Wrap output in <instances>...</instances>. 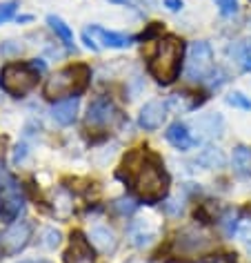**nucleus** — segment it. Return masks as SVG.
<instances>
[{
  "label": "nucleus",
  "mask_w": 251,
  "mask_h": 263,
  "mask_svg": "<svg viewBox=\"0 0 251 263\" xmlns=\"http://www.w3.org/2000/svg\"><path fill=\"white\" fill-rule=\"evenodd\" d=\"M122 121V114L116 109V105L109 98H96L89 105L87 111V125L94 129H107V127H116Z\"/></svg>",
  "instance_id": "nucleus-8"
},
{
  "label": "nucleus",
  "mask_w": 251,
  "mask_h": 263,
  "mask_svg": "<svg viewBox=\"0 0 251 263\" xmlns=\"http://www.w3.org/2000/svg\"><path fill=\"white\" fill-rule=\"evenodd\" d=\"M231 165L238 176H251V147H236L231 154Z\"/></svg>",
  "instance_id": "nucleus-17"
},
{
  "label": "nucleus",
  "mask_w": 251,
  "mask_h": 263,
  "mask_svg": "<svg viewBox=\"0 0 251 263\" xmlns=\"http://www.w3.org/2000/svg\"><path fill=\"white\" fill-rule=\"evenodd\" d=\"M29 156V147H27V143H18V145L14 147V163L18 165V163H23L25 159Z\"/></svg>",
  "instance_id": "nucleus-29"
},
{
  "label": "nucleus",
  "mask_w": 251,
  "mask_h": 263,
  "mask_svg": "<svg viewBox=\"0 0 251 263\" xmlns=\"http://www.w3.org/2000/svg\"><path fill=\"white\" fill-rule=\"evenodd\" d=\"M240 61L244 65V69L251 71V43L244 45V49H242V54H240Z\"/></svg>",
  "instance_id": "nucleus-32"
},
{
  "label": "nucleus",
  "mask_w": 251,
  "mask_h": 263,
  "mask_svg": "<svg viewBox=\"0 0 251 263\" xmlns=\"http://www.w3.org/2000/svg\"><path fill=\"white\" fill-rule=\"evenodd\" d=\"M196 125L204 132V134H209V136H220L222 134V118L218 114H209V116L198 118Z\"/></svg>",
  "instance_id": "nucleus-20"
},
{
  "label": "nucleus",
  "mask_w": 251,
  "mask_h": 263,
  "mask_svg": "<svg viewBox=\"0 0 251 263\" xmlns=\"http://www.w3.org/2000/svg\"><path fill=\"white\" fill-rule=\"evenodd\" d=\"M220 228H222L224 236H234L238 232V212L227 210V212L222 214V219H220Z\"/></svg>",
  "instance_id": "nucleus-22"
},
{
  "label": "nucleus",
  "mask_w": 251,
  "mask_h": 263,
  "mask_svg": "<svg viewBox=\"0 0 251 263\" xmlns=\"http://www.w3.org/2000/svg\"><path fill=\"white\" fill-rule=\"evenodd\" d=\"M20 210H23V196L18 192L16 183L9 181L7 185H5L3 199H0V219L7 223H14L16 216L20 214Z\"/></svg>",
  "instance_id": "nucleus-11"
},
{
  "label": "nucleus",
  "mask_w": 251,
  "mask_h": 263,
  "mask_svg": "<svg viewBox=\"0 0 251 263\" xmlns=\"http://www.w3.org/2000/svg\"><path fill=\"white\" fill-rule=\"evenodd\" d=\"M216 5L220 7L224 16H234L238 11V0H216Z\"/></svg>",
  "instance_id": "nucleus-28"
},
{
  "label": "nucleus",
  "mask_w": 251,
  "mask_h": 263,
  "mask_svg": "<svg viewBox=\"0 0 251 263\" xmlns=\"http://www.w3.org/2000/svg\"><path fill=\"white\" fill-rule=\"evenodd\" d=\"M174 248L182 259H200L216 250V239L202 228H187L176 236Z\"/></svg>",
  "instance_id": "nucleus-5"
},
{
  "label": "nucleus",
  "mask_w": 251,
  "mask_h": 263,
  "mask_svg": "<svg viewBox=\"0 0 251 263\" xmlns=\"http://www.w3.org/2000/svg\"><path fill=\"white\" fill-rule=\"evenodd\" d=\"M82 43L87 45L89 49H100V47H109V49H124L134 43L131 36L118 34V31H107L98 25H91L82 31Z\"/></svg>",
  "instance_id": "nucleus-7"
},
{
  "label": "nucleus",
  "mask_w": 251,
  "mask_h": 263,
  "mask_svg": "<svg viewBox=\"0 0 251 263\" xmlns=\"http://www.w3.org/2000/svg\"><path fill=\"white\" fill-rule=\"evenodd\" d=\"M47 25L51 27V31H54V34L62 41L65 47H67V49H74V31H71V27L62 21V18H58V16H47Z\"/></svg>",
  "instance_id": "nucleus-18"
},
{
  "label": "nucleus",
  "mask_w": 251,
  "mask_h": 263,
  "mask_svg": "<svg viewBox=\"0 0 251 263\" xmlns=\"http://www.w3.org/2000/svg\"><path fill=\"white\" fill-rule=\"evenodd\" d=\"M216 65H214V51H211L209 43L204 41H196L191 43L189 47V54H187V78L189 81H196V83H202L211 78L216 74Z\"/></svg>",
  "instance_id": "nucleus-6"
},
{
  "label": "nucleus",
  "mask_w": 251,
  "mask_h": 263,
  "mask_svg": "<svg viewBox=\"0 0 251 263\" xmlns=\"http://www.w3.org/2000/svg\"><path fill=\"white\" fill-rule=\"evenodd\" d=\"M167 118V103L162 101H149L142 105L140 114H138V125L147 132L158 129Z\"/></svg>",
  "instance_id": "nucleus-10"
},
{
  "label": "nucleus",
  "mask_w": 251,
  "mask_h": 263,
  "mask_svg": "<svg viewBox=\"0 0 251 263\" xmlns=\"http://www.w3.org/2000/svg\"><path fill=\"white\" fill-rule=\"evenodd\" d=\"M0 54L3 56H18V54H23V45L20 43H16V41H5L3 45H0Z\"/></svg>",
  "instance_id": "nucleus-27"
},
{
  "label": "nucleus",
  "mask_w": 251,
  "mask_h": 263,
  "mask_svg": "<svg viewBox=\"0 0 251 263\" xmlns=\"http://www.w3.org/2000/svg\"><path fill=\"white\" fill-rule=\"evenodd\" d=\"M111 208H114L120 216H129V214H134V212H136V208H138V205H136V203L131 201V199H127V196H122V199H116L114 203H111Z\"/></svg>",
  "instance_id": "nucleus-24"
},
{
  "label": "nucleus",
  "mask_w": 251,
  "mask_h": 263,
  "mask_svg": "<svg viewBox=\"0 0 251 263\" xmlns=\"http://www.w3.org/2000/svg\"><path fill=\"white\" fill-rule=\"evenodd\" d=\"M129 236L136 248H149L158 239V228L151 223V219H138L131 223Z\"/></svg>",
  "instance_id": "nucleus-12"
},
{
  "label": "nucleus",
  "mask_w": 251,
  "mask_h": 263,
  "mask_svg": "<svg viewBox=\"0 0 251 263\" xmlns=\"http://www.w3.org/2000/svg\"><path fill=\"white\" fill-rule=\"evenodd\" d=\"M38 76H40V71L34 69L31 63H7L0 71V87L9 96L20 98L36 87Z\"/></svg>",
  "instance_id": "nucleus-4"
},
{
  "label": "nucleus",
  "mask_w": 251,
  "mask_h": 263,
  "mask_svg": "<svg viewBox=\"0 0 251 263\" xmlns=\"http://www.w3.org/2000/svg\"><path fill=\"white\" fill-rule=\"evenodd\" d=\"M164 210H167L169 214H180V212H182V203H180V199H171V201H167V203H164Z\"/></svg>",
  "instance_id": "nucleus-30"
},
{
  "label": "nucleus",
  "mask_w": 251,
  "mask_h": 263,
  "mask_svg": "<svg viewBox=\"0 0 251 263\" xmlns=\"http://www.w3.org/2000/svg\"><path fill=\"white\" fill-rule=\"evenodd\" d=\"M204 170H220L224 167V163H227V156L222 154V149L220 147H214V145H207L202 149L200 154H198V159H196Z\"/></svg>",
  "instance_id": "nucleus-16"
},
{
  "label": "nucleus",
  "mask_w": 251,
  "mask_h": 263,
  "mask_svg": "<svg viewBox=\"0 0 251 263\" xmlns=\"http://www.w3.org/2000/svg\"><path fill=\"white\" fill-rule=\"evenodd\" d=\"M54 210H56L58 216H62V219H67V216L71 214V210H74L71 196L65 192V190H60V192L56 194V199H54Z\"/></svg>",
  "instance_id": "nucleus-21"
},
{
  "label": "nucleus",
  "mask_w": 251,
  "mask_h": 263,
  "mask_svg": "<svg viewBox=\"0 0 251 263\" xmlns=\"http://www.w3.org/2000/svg\"><path fill=\"white\" fill-rule=\"evenodd\" d=\"M169 263H209L207 259H182V256H178V261H169Z\"/></svg>",
  "instance_id": "nucleus-34"
},
{
  "label": "nucleus",
  "mask_w": 251,
  "mask_h": 263,
  "mask_svg": "<svg viewBox=\"0 0 251 263\" xmlns=\"http://www.w3.org/2000/svg\"><path fill=\"white\" fill-rule=\"evenodd\" d=\"M18 11V0H7V3H0V25L11 21Z\"/></svg>",
  "instance_id": "nucleus-25"
},
{
  "label": "nucleus",
  "mask_w": 251,
  "mask_h": 263,
  "mask_svg": "<svg viewBox=\"0 0 251 263\" xmlns=\"http://www.w3.org/2000/svg\"><path fill=\"white\" fill-rule=\"evenodd\" d=\"M78 256H91V243H89V239H85L80 232H74L71 234V248H69V252L65 254V259H67V263H71L74 259H78Z\"/></svg>",
  "instance_id": "nucleus-19"
},
{
  "label": "nucleus",
  "mask_w": 251,
  "mask_h": 263,
  "mask_svg": "<svg viewBox=\"0 0 251 263\" xmlns=\"http://www.w3.org/2000/svg\"><path fill=\"white\" fill-rule=\"evenodd\" d=\"M182 65V41L176 36H167L158 41L156 51L149 58V74L160 85H171L180 74Z\"/></svg>",
  "instance_id": "nucleus-2"
},
{
  "label": "nucleus",
  "mask_w": 251,
  "mask_h": 263,
  "mask_svg": "<svg viewBox=\"0 0 251 263\" xmlns=\"http://www.w3.org/2000/svg\"><path fill=\"white\" fill-rule=\"evenodd\" d=\"M227 103L231 107H238V109H251V101L242 94V91H231L227 96Z\"/></svg>",
  "instance_id": "nucleus-26"
},
{
  "label": "nucleus",
  "mask_w": 251,
  "mask_h": 263,
  "mask_svg": "<svg viewBox=\"0 0 251 263\" xmlns=\"http://www.w3.org/2000/svg\"><path fill=\"white\" fill-rule=\"evenodd\" d=\"M89 243L94 246L100 254H111L118 248L116 232L109 226H94L89 232Z\"/></svg>",
  "instance_id": "nucleus-13"
},
{
  "label": "nucleus",
  "mask_w": 251,
  "mask_h": 263,
  "mask_svg": "<svg viewBox=\"0 0 251 263\" xmlns=\"http://www.w3.org/2000/svg\"><path fill=\"white\" fill-rule=\"evenodd\" d=\"M20 263H49V261H20Z\"/></svg>",
  "instance_id": "nucleus-38"
},
{
  "label": "nucleus",
  "mask_w": 251,
  "mask_h": 263,
  "mask_svg": "<svg viewBox=\"0 0 251 263\" xmlns=\"http://www.w3.org/2000/svg\"><path fill=\"white\" fill-rule=\"evenodd\" d=\"M124 170H127L124 179L131 183L138 199H142L144 203H158L167 196L169 176L154 154L136 149L124 159Z\"/></svg>",
  "instance_id": "nucleus-1"
},
{
  "label": "nucleus",
  "mask_w": 251,
  "mask_h": 263,
  "mask_svg": "<svg viewBox=\"0 0 251 263\" xmlns=\"http://www.w3.org/2000/svg\"><path fill=\"white\" fill-rule=\"evenodd\" d=\"M43 246L45 248H49V250H56L58 246L62 243V234H60V230H56V228H45L43 230Z\"/></svg>",
  "instance_id": "nucleus-23"
},
{
  "label": "nucleus",
  "mask_w": 251,
  "mask_h": 263,
  "mask_svg": "<svg viewBox=\"0 0 251 263\" xmlns=\"http://www.w3.org/2000/svg\"><path fill=\"white\" fill-rule=\"evenodd\" d=\"M0 250H3V236H0Z\"/></svg>",
  "instance_id": "nucleus-39"
},
{
  "label": "nucleus",
  "mask_w": 251,
  "mask_h": 263,
  "mask_svg": "<svg viewBox=\"0 0 251 263\" xmlns=\"http://www.w3.org/2000/svg\"><path fill=\"white\" fill-rule=\"evenodd\" d=\"M164 7L169 11H180L182 9V0H164Z\"/></svg>",
  "instance_id": "nucleus-33"
},
{
  "label": "nucleus",
  "mask_w": 251,
  "mask_h": 263,
  "mask_svg": "<svg viewBox=\"0 0 251 263\" xmlns=\"http://www.w3.org/2000/svg\"><path fill=\"white\" fill-rule=\"evenodd\" d=\"M167 141L174 145L176 149H189L194 147V136H191L189 127L184 123H171L167 129Z\"/></svg>",
  "instance_id": "nucleus-15"
},
{
  "label": "nucleus",
  "mask_w": 251,
  "mask_h": 263,
  "mask_svg": "<svg viewBox=\"0 0 251 263\" xmlns=\"http://www.w3.org/2000/svg\"><path fill=\"white\" fill-rule=\"evenodd\" d=\"M109 3H116V5H127L129 0H109Z\"/></svg>",
  "instance_id": "nucleus-37"
},
{
  "label": "nucleus",
  "mask_w": 251,
  "mask_h": 263,
  "mask_svg": "<svg viewBox=\"0 0 251 263\" xmlns=\"http://www.w3.org/2000/svg\"><path fill=\"white\" fill-rule=\"evenodd\" d=\"M31 65H34V69H38V71H40V74L45 71V63L40 61V58H34V61H31Z\"/></svg>",
  "instance_id": "nucleus-35"
},
{
  "label": "nucleus",
  "mask_w": 251,
  "mask_h": 263,
  "mask_svg": "<svg viewBox=\"0 0 251 263\" xmlns=\"http://www.w3.org/2000/svg\"><path fill=\"white\" fill-rule=\"evenodd\" d=\"M71 263H94V259H91V256H78V259H74Z\"/></svg>",
  "instance_id": "nucleus-36"
},
{
  "label": "nucleus",
  "mask_w": 251,
  "mask_h": 263,
  "mask_svg": "<svg viewBox=\"0 0 251 263\" xmlns=\"http://www.w3.org/2000/svg\"><path fill=\"white\" fill-rule=\"evenodd\" d=\"M31 232H34L31 221H27V219L25 221H14L7 228V232L3 234V254H7V256L20 254L23 250L29 246Z\"/></svg>",
  "instance_id": "nucleus-9"
},
{
  "label": "nucleus",
  "mask_w": 251,
  "mask_h": 263,
  "mask_svg": "<svg viewBox=\"0 0 251 263\" xmlns=\"http://www.w3.org/2000/svg\"><path fill=\"white\" fill-rule=\"evenodd\" d=\"M78 107H80L78 96H69V98H65V101H58L54 107H51V116L60 125H71L78 118Z\"/></svg>",
  "instance_id": "nucleus-14"
},
{
  "label": "nucleus",
  "mask_w": 251,
  "mask_h": 263,
  "mask_svg": "<svg viewBox=\"0 0 251 263\" xmlns=\"http://www.w3.org/2000/svg\"><path fill=\"white\" fill-rule=\"evenodd\" d=\"M89 83V67L87 65H71L60 71H56L45 83V96L51 101H60L62 96H78L85 91Z\"/></svg>",
  "instance_id": "nucleus-3"
},
{
  "label": "nucleus",
  "mask_w": 251,
  "mask_h": 263,
  "mask_svg": "<svg viewBox=\"0 0 251 263\" xmlns=\"http://www.w3.org/2000/svg\"><path fill=\"white\" fill-rule=\"evenodd\" d=\"M238 236H240L244 243H251V221L242 223V226L238 228Z\"/></svg>",
  "instance_id": "nucleus-31"
}]
</instances>
